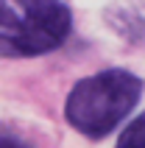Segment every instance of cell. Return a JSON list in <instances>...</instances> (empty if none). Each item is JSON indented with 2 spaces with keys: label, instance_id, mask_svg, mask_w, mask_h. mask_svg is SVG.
<instances>
[{
  "label": "cell",
  "instance_id": "7a4b0ae2",
  "mask_svg": "<svg viewBox=\"0 0 145 148\" xmlns=\"http://www.w3.org/2000/svg\"><path fill=\"white\" fill-rule=\"evenodd\" d=\"M72 14L62 0H0L3 56L28 59L56 50L70 36Z\"/></svg>",
  "mask_w": 145,
  "mask_h": 148
},
{
  "label": "cell",
  "instance_id": "3957f363",
  "mask_svg": "<svg viewBox=\"0 0 145 148\" xmlns=\"http://www.w3.org/2000/svg\"><path fill=\"white\" fill-rule=\"evenodd\" d=\"M117 145L120 148H145V112L123 129V134L117 137Z\"/></svg>",
  "mask_w": 145,
  "mask_h": 148
},
{
  "label": "cell",
  "instance_id": "6da1fadb",
  "mask_svg": "<svg viewBox=\"0 0 145 148\" xmlns=\"http://www.w3.org/2000/svg\"><path fill=\"white\" fill-rule=\"evenodd\" d=\"M145 81L131 70H101L95 75L81 78L67 95L64 117L84 137H106L131 115L140 103Z\"/></svg>",
  "mask_w": 145,
  "mask_h": 148
}]
</instances>
